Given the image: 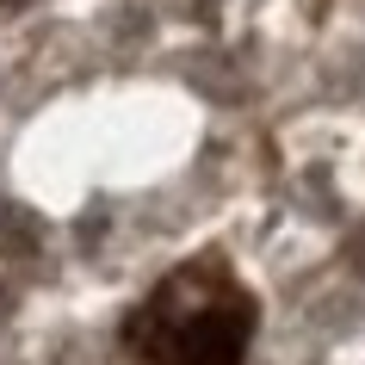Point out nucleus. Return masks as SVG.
I'll list each match as a JSON object with an SVG mask.
<instances>
[{"mask_svg": "<svg viewBox=\"0 0 365 365\" xmlns=\"http://www.w3.org/2000/svg\"><path fill=\"white\" fill-rule=\"evenodd\" d=\"M254 328V291L223 260H186L124 316V346L136 365H248Z\"/></svg>", "mask_w": 365, "mask_h": 365, "instance_id": "obj_1", "label": "nucleus"}]
</instances>
